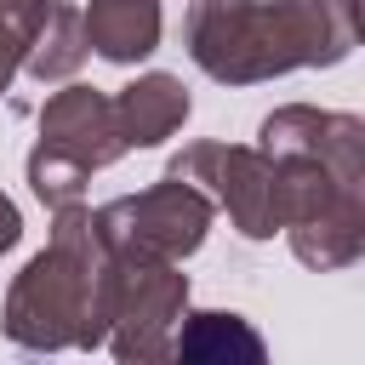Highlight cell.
Here are the masks:
<instances>
[{"label":"cell","mask_w":365,"mask_h":365,"mask_svg":"<svg viewBox=\"0 0 365 365\" xmlns=\"http://www.w3.org/2000/svg\"><path fill=\"white\" fill-rule=\"evenodd\" d=\"M120 114H125V143H160V137L188 114V97H182L165 74H154V80L131 86V97L120 103Z\"/></svg>","instance_id":"cell-2"},{"label":"cell","mask_w":365,"mask_h":365,"mask_svg":"<svg viewBox=\"0 0 365 365\" xmlns=\"http://www.w3.org/2000/svg\"><path fill=\"white\" fill-rule=\"evenodd\" d=\"M154 29H160L154 0H97V6H91V40H97V51L114 57V63L143 57V51L154 46Z\"/></svg>","instance_id":"cell-1"}]
</instances>
